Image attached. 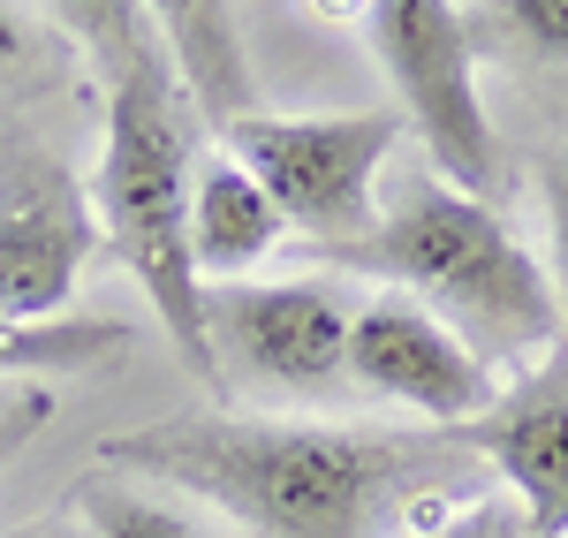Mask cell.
Segmentation results:
<instances>
[{
    "label": "cell",
    "instance_id": "cell-14",
    "mask_svg": "<svg viewBox=\"0 0 568 538\" xmlns=\"http://www.w3.org/2000/svg\"><path fill=\"white\" fill-rule=\"evenodd\" d=\"M84 524H91V538H205L197 516L136 494V486H114V478H91L84 486Z\"/></svg>",
    "mask_w": 568,
    "mask_h": 538
},
{
    "label": "cell",
    "instance_id": "cell-17",
    "mask_svg": "<svg viewBox=\"0 0 568 538\" xmlns=\"http://www.w3.org/2000/svg\"><path fill=\"white\" fill-rule=\"evenodd\" d=\"M538 197H546V243H554V304L568 334V144L538 160Z\"/></svg>",
    "mask_w": 568,
    "mask_h": 538
},
{
    "label": "cell",
    "instance_id": "cell-4",
    "mask_svg": "<svg viewBox=\"0 0 568 538\" xmlns=\"http://www.w3.org/2000/svg\"><path fill=\"white\" fill-rule=\"evenodd\" d=\"M402 130H409L402 114L372 106V114H243L220 136L281 205V221L311 251H334L379 221V175Z\"/></svg>",
    "mask_w": 568,
    "mask_h": 538
},
{
    "label": "cell",
    "instance_id": "cell-5",
    "mask_svg": "<svg viewBox=\"0 0 568 538\" xmlns=\"http://www.w3.org/2000/svg\"><path fill=\"white\" fill-rule=\"evenodd\" d=\"M364 39L387 69L402 122L425 136L433 175L493 205L500 190V136L478 99V39L455 0H372Z\"/></svg>",
    "mask_w": 568,
    "mask_h": 538
},
{
    "label": "cell",
    "instance_id": "cell-18",
    "mask_svg": "<svg viewBox=\"0 0 568 538\" xmlns=\"http://www.w3.org/2000/svg\"><path fill=\"white\" fill-rule=\"evenodd\" d=\"M45 417H53V395L45 387H8L0 395V470L23 455V440H39Z\"/></svg>",
    "mask_w": 568,
    "mask_h": 538
},
{
    "label": "cell",
    "instance_id": "cell-19",
    "mask_svg": "<svg viewBox=\"0 0 568 538\" xmlns=\"http://www.w3.org/2000/svg\"><path fill=\"white\" fill-rule=\"evenodd\" d=\"M311 16H326V23H364L372 16V0H304Z\"/></svg>",
    "mask_w": 568,
    "mask_h": 538
},
{
    "label": "cell",
    "instance_id": "cell-11",
    "mask_svg": "<svg viewBox=\"0 0 568 538\" xmlns=\"http://www.w3.org/2000/svg\"><path fill=\"white\" fill-rule=\"evenodd\" d=\"M281 205L258 190V175L235 152H205L190 175V266L197 281H243L281 251Z\"/></svg>",
    "mask_w": 568,
    "mask_h": 538
},
{
    "label": "cell",
    "instance_id": "cell-12",
    "mask_svg": "<svg viewBox=\"0 0 568 538\" xmlns=\"http://www.w3.org/2000/svg\"><path fill=\"white\" fill-rule=\"evenodd\" d=\"M136 334L122 318H45V326H16L0 318V379L16 372H91V364L122 357Z\"/></svg>",
    "mask_w": 568,
    "mask_h": 538
},
{
    "label": "cell",
    "instance_id": "cell-16",
    "mask_svg": "<svg viewBox=\"0 0 568 538\" xmlns=\"http://www.w3.org/2000/svg\"><path fill=\"white\" fill-rule=\"evenodd\" d=\"M409 538H530V524H524V508L500 494V500H470V508H433L425 531H409Z\"/></svg>",
    "mask_w": 568,
    "mask_h": 538
},
{
    "label": "cell",
    "instance_id": "cell-3",
    "mask_svg": "<svg viewBox=\"0 0 568 538\" xmlns=\"http://www.w3.org/2000/svg\"><path fill=\"white\" fill-rule=\"evenodd\" d=\"M190 175H197V114L182 99V77L168 45H152L106 84V144L91 175V213L114 258L130 266L144 304L160 312L175 357L205 379L227 387L205 342V281L190 266Z\"/></svg>",
    "mask_w": 568,
    "mask_h": 538
},
{
    "label": "cell",
    "instance_id": "cell-10",
    "mask_svg": "<svg viewBox=\"0 0 568 538\" xmlns=\"http://www.w3.org/2000/svg\"><path fill=\"white\" fill-rule=\"evenodd\" d=\"M152 39L168 45L182 77V99L197 122H243L258 114V84H251V53H243V23H235V0H136Z\"/></svg>",
    "mask_w": 568,
    "mask_h": 538
},
{
    "label": "cell",
    "instance_id": "cell-7",
    "mask_svg": "<svg viewBox=\"0 0 568 538\" xmlns=\"http://www.w3.org/2000/svg\"><path fill=\"white\" fill-rule=\"evenodd\" d=\"M99 251V213L77 168L39 136H0V318L45 326Z\"/></svg>",
    "mask_w": 568,
    "mask_h": 538
},
{
    "label": "cell",
    "instance_id": "cell-8",
    "mask_svg": "<svg viewBox=\"0 0 568 538\" xmlns=\"http://www.w3.org/2000/svg\"><path fill=\"white\" fill-rule=\"evenodd\" d=\"M349 379L364 387V395H379V403L417 409V417L439 425V433L485 417L493 395H500L493 364L470 357V349H463L425 304H409V296H372V304L356 312Z\"/></svg>",
    "mask_w": 568,
    "mask_h": 538
},
{
    "label": "cell",
    "instance_id": "cell-6",
    "mask_svg": "<svg viewBox=\"0 0 568 538\" xmlns=\"http://www.w3.org/2000/svg\"><path fill=\"white\" fill-rule=\"evenodd\" d=\"M356 304L334 281H205V342L220 379L251 372L281 395H342L349 387Z\"/></svg>",
    "mask_w": 568,
    "mask_h": 538
},
{
    "label": "cell",
    "instance_id": "cell-15",
    "mask_svg": "<svg viewBox=\"0 0 568 538\" xmlns=\"http://www.w3.org/2000/svg\"><path fill=\"white\" fill-rule=\"evenodd\" d=\"M470 39H500L530 61H561L568 69V0H485Z\"/></svg>",
    "mask_w": 568,
    "mask_h": 538
},
{
    "label": "cell",
    "instance_id": "cell-13",
    "mask_svg": "<svg viewBox=\"0 0 568 538\" xmlns=\"http://www.w3.org/2000/svg\"><path fill=\"white\" fill-rule=\"evenodd\" d=\"M45 8H53V16L84 39V53L99 61V77H106V84H114L130 61H144V53L160 45L136 0H45Z\"/></svg>",
    "mask_w": 568,
    "mask_h": 538
},
{
    "label": "cell",
    "instance_id": "cell-9",
    "mask_svg": "<svg viewBox=\"0 0 568 538\" xmlns=\"http://www.w3.org/2000/svg\"><path fill=\"white\" fill-rule=\"evenodd\" d=\"M455 448L485 455L508 478L530 538H568V349L524 372L508 395H493L485 417L455 425Z\"/></svg>",
    "mask_w": 568,
    "mask_h": 538
},
{
    "label": "cell",
    "instance_id": "cell-1",
    "mask_svg": "<svg viewBox=\"0 0 568 538\" xmlns=\"http://www.w3.org/2000/svg\"><path fill=\"white\" fill-rule=\"evenodd\" d=\"M106 463L213 500L251 538H379L394 516L433 500V470L455 433H364L304 417L182 409L106 440Z\"/></svg>",
    "mask_w": 568,
    "mask_h": 538
},
{
    "label": "cell",
    "instance_id": "cell-20",
    "mask_svg": "<svg viewBox=\"0 0 568 538\" xmlns=\"http://www.w3.org/2000/svg\"><path fill=\"white\" fill-rule=\"evenodd\" d=\"M16 53H23V23H16V8L0 0V69H8Z\"/></svg>",
    "mask_w": 568,
    "mask_h": 538
},
{
    "label": "cell",
    "instance_id": "cell-2",
    "mask_svg": "<svg viewBox=\"0 0 568 538\" xmlns=\"http://www.w3.org/2000/svg\"><path fill=\"white\" fill-rule=\"evenodd\" d=\"M318 258L342 273H372L394 296L425 304L485 364H530L568 349L554 281L524 251V235L485 197H470V190H455L439 175L402 182L356 243H334Z\"/></svg>",
    "mask_w": 568,
    "mask_h": 538
}]
</instances>
